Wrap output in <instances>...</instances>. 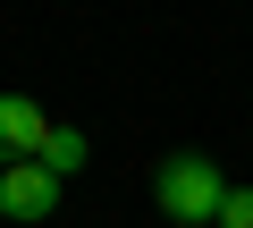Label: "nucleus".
<instances>
[{
	"instance_id": "f257e3e1",
	"label": "nucleus",
	"mask_w": 253,
	"mask_h": 228,
	"mask_svg": "<svg viewBox=\"0 0 253 228\" xmlns=\"http://www.w3.org/2000/svg\"><path fill=\"white\" fill-rule=\"evenodd\" d=\"M152 203H161L177 228H203V220H219L228 178H219V161H203V152H169V161L152 169Z\"/></svg>"
},
{
	"instance_id": "f03ea898",
	"label": "nucleus",
	"mask_w": 253,
	"mask_h": 228,
	"mask_svg": "<svg viewBox=\"0 0 253 228\" xmlns=\"http://www.w3.org/2000/svg\"><path fill=\"white\" fill-rule=\"evenodd\" d=\"M51 211H59V178H51L42 161L0 169V220H9V228H34V220H51Z\"/></svg>"
},
{
	"instance_id": "7ed1b4c3",
	"label": "nucleus",
	"mask_w": 253,
	"mask_h": 228,
	"mask_svg": "<svg viewBox=\"0 0 253 228\" xmlns=\"http://www.w3.org/2000/svg\"><path fill=\"white\" fill-rule=\"evenodd\" d=\"M42 144H51V119H42L26 93H0V169L42 161Z\"/></svg>"
},
{
	"instance_id": "20e7f679",
	"label": "nucleus",
	"mask_w": 253,
	"mask_h": 228,
	"mask_svg": "<svg viewBox=\"0 0 253 228\" xmlns=\"http://www.w3.org/2000/svg\"><path fill=\"white\" fill-rule=\"evenodd\" d=\"M42 169H51V178L84 169V136H76V127H51V144H42Z\"/></svg>"
},
{
	"instance_id": "39448f33",
	"label": "nucleus",
	"mask_w": 253,
	"mask_h": 228,
	"mask_svg": "<svg viewBox=\"0 0 253 228\" xmlns=\"http://www.w3.org/2000/svg\"><path fill=\"white\" fill-rule=\"evenodd\" d=\"M219 228H253V186H228V203H219Z\"/></svg>"
}]
</instances>
